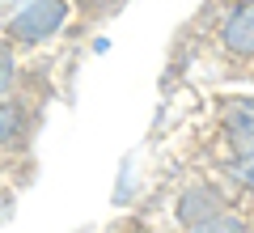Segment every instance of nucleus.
<instances>
[{"label":"nucleus","instance_id":"nucleus-5","mask_svg":"<svg viewBox=\"0 0 254 233\" xmlns=\"http://www.w3.org/2000/svg\"><path fill=\"white\" fill-rule=\"evenodd\" d=\"M30 132H34V110H30L26 102H17V98L0 102V153L26 149Z\"/></svg>","mask_w":254,"mask_h":233},{"label":"nucleus","instance_id":"nucleus-10","mask_svg":"<svg viewBox=\"0 0 254 233\" xmlns=\"http://www.w3.org/2000/svg\"><path fill=\"white\" fill-rule=\"evenodd\" d=\"M76 4H110V0H76Z\"/></svg>","mask_w":254,"mask_h":233},{"label":"nucleus","instance_id":"nucleus-6","mask_svg":"<svg viewBox=\"0 0 254 233\" xmlns=\"http://www.w3.org/2000/svg\"><path fill=\"white\" fill-rule=\"evenodd\" d=\"M229 191H242V195H254V153L250 157H237V161H225L216 174Z\"/></svg>","mask_w":254,"mask_h":233},{"label":"nucleus","instance_id":"nucleus-13","mask_svg":"<svg viewBox=\"0 0 254 233\" xmlns=\"http://www.w3.org/2000/svg\"><path fill=\"white\" fill-rule=\"evenodd\" d=\"M250 72H254V68H250Z\"/></svg>","mask_w":254,"mask_h":233},{"label":"nucleus","instance_id":"nucleus-11","mask_svg":"<svg viewBox=\"0 0 254 233\" xmlns=\"http://www.w3.org/2000/svg\"><path fill=\"white\" fill-rule=\"evenodd\" d=\"M0 26H4V0H0Z\"/></svg>","mask_w":254,"mask_h":233},{"label":"nucleus","instance_id":"nucleus-9","mask_svg":"<svg viewBox=\"0 0 254 233\" xmlns=\"http://www.w3.org/2000/svg\"><path fill=\"white\" fill-rule=\"evenodd\" d=\"M21 4H30V0H4V9H21Z\"/></svg>","mask_w":254,"mask_h":233},{"label":"nucleus","instance_id":"nucleus-12","mask_svg":"<svg viewBox=\"0 0 254 233\" xmlns=\"http://www.w3.org/2000/svg\"><path fill=\"white\" fill-rule=\"evenodd\" d=\"M250 233H254V225H250Z\"/></svg>","mask_w":254,"mask_h":233},{"label":"nucleus","instance_id":"nucleus-8","mask_svg":"<svg viewBox=\"0 0 254 233\" xmlns=\"http://www.w3.org/2000/svg\"><path fill=\"white\" fill-rule=\"evenodd\" d=\"M190 233H250V221H246L237 208H229V212L212 216V221H203L199 229H190Z\"/></svg>","mask_w":254,"mask_h":233},{"label":"nucleus","instance_id":"nucleus-4","mask_svg":"<svg viewBox=\"0 0 254 233\" xmlns=\"http://www.w3.org/2000/svg\"><path fill=\"white\" fill-rule=\"evenodd\" d=\"M212 43L233 68H254V0H229Z\"/></svg>","mask_w":254,"mask_h":233},{"label":"nucleus","instance_id":"nucleus-7","mask_svg":"<svg viewBox=\"0 0 254 233\" xmlns=\"http://www.w3.org/2000/svg\"><path fill=\"white\" fill-rule=\"evenodd\" d=\"M17 77H21V55L13 51V43L0 38V102H9L17 93Z\"/></svg>","mask_w":254,"mask_h":233},{"label":"nucleus","instance_id":"nucleus-2","mask_svg":"<svg viewBox=\"0 0 254 233\" xmlns=\"http://www.w3.org/2000/svg\"><path fill=\"white\" fill-rule=\"evenodd\" d=\"M229 208H233V191H229L220 178H195V182H187V187L174 191L170 221H174L178 233H190V229H199L203 221L229 212Z\"/></svg>","mask_w":254,"mask_h":233},{"label":"nucleus","instance_id":"nucleus-1","mask_svg":"<svg viewBox=\"0 0 254 233\" xmlns=\"http://www.w3.org/2000/svg\"><path fill=\"white\" fill-rule=\"evenodd\" d=\"M76 0H30V4H21V9H13L9 17H4V43H13V51H34V47L51 43L55 34H64V26H68V17H72Z\"/></svg>","mask_w":254,"mask_h":233},{"label":"nucleus","instance_id":"nucleus-3","mask_svg":"<svg viewBox=\"0 0 254 233\" xmlns=\"http://www.w3.org/2000/svg\"><path fill=\"white\" fill-rule=\"evenodd\" d=\"M216 140L225 144V161L254 153V93H225L216 102Z\"/></svg>","mask_w":254,"mask_h":233}]
</instances>
